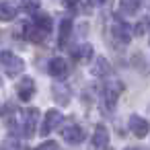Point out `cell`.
<instances>
[{"instance_id": "6da1fadb", "label": "cell", "mask_w": 150, "mask_h": 150, "mask_svg": "<svg viewBox=\"0 0 150 150\" xmlns=\"http://www.w3.org/2000/svg\"><path fill=\"white\" fill-rule=\"evenodd\" d=\"M2 68H4L6 76H17L25 70V64H23L21 58H15L11 52H4L2 54Z\"/></svg>"}, {"instance_id": "7a4b0ae2", "label": "cell", "mask_w": 150, "mask_h": 150, "mask_svg": "<svg viewBox=\"0 0 150 150\" xmlns=\"http://www.w3.org/2000/svg\"><path fill=\"white\" fill-rule=\"evenodd\" d=\"M127 125H129V129H132V134L136 138H146V134L150 132V123L140 115H129Z\"/></svg>"}, {"instance_id": "3957f363", "label": "cell", "mask_w": 150, "mask_h": 150, "mask_svg": "<svg viewBox=\"0 0 150 150\" xmlns=\"http://www.w3.org/2000/svg\"><path fill=\"white\" fill-rule=\"evenodd\" d=\"M60 134H62V138H64L66 142H70V144H80V142L84 140V129L78 127V125H74V123L62 127Z\"/></svg>"}, {"instance_id": "277c9868", "label": "cell", "mask_w": 150, "mask_h": 150, "mask_svg": "<svg viewBox=\"0 0 150 150\" xmlns=\"http://www.w3.org/2000/svg\"><path fill=\"white\" fill-rule=\"evenodd\" d=\"M60 121H62V113H60L58 109H50V111L45 113V119H43V129H41V134H43V136H47L50 132H54V129L60 125Z\"/></svg>"}, {"instance_id": "5b68a950", "label": "cell", "mask_w": 150, "mask_h": 150, "mask_svg": "<svg viewBox=\"0 0 150 150\" xmlns=\"http://www.w3.org/2000/svg\"><path fill=\"white\" fill-rule=\"evenodd\" d=\"M17 93H19V97H21L23 101H29V99L33 97V93H35V82H33L31 78H23V80L17 84Z\"/></svg>"}, {"instance_id": "8992f818", "label": "cell", "mask_w": 150, "mask_h": 150, "mask_svg": "<svg viewBox=\"0 0 150 150\" xmlns=\"http://www.w3.org/2000/svg\"><path fill=\"white\" fill-rule=\"evenodd\" d=\"M37 117H39V111H37V109H29V111H25V121H23L25 136H33V129H35Z\"/></svg>"}, {"instance_id": "52a82bcc", "label": "cell", "mask_w": 150, "mask_h": 150, "mask_svg": "<svg viewBox=\"0 0 150 150\" xmlns=\"http://www.w3.org/2000/svg\"><path fill=\"white\" fill-rule=\"evenodd\" d=\"M47 72L52 76H64L68 72V64L62 60V58H54L50 64H47Z\"/></svg>"}, {"instance_id": "ba28073f", "label": "cell", "mask_w": 150, "mask_h": 150, "mask_svg": "<svg viewBox=\"0 0 150 150\" xmlns=\"http://www.w3.org/2000/svg\"><path fill=\"white\" fill-rule=\"evenodd\" d=\"M45 35H47V33H45V31H41L35 23L25 27V37H27V39H31V41H35V43H41V41L45 39Z\"/></svg>"}, {"instance_id": "9c48e42d", "label": "cell", "mask_w": 150, "mask_h": 150, "mask_svg": "<svg viewBox=\"0 0 150 150\" xmlns=\"http://www.w3.org/2000/svg\"><path fill=\"white\" fill-rule=\"evenodd\" d=\"M107 144H109V134H107V129L103 125H99L95 129V134H93V146L95 148H105Z\"/></svg>"}, {"instance_id": "30bf717a", "label": "cell", "mask_w": 150, "mask_h": 150, "mask_svg": "<svg viewBox=\"0 0 150 150\" xmlns=\"http://www.w3.org/2000/svg\"><path fill=\"white\" fill-rule=\"evenodd\" d=\"M0 15H2V21H11L17 17V6L13 2H2V8H0Z\"/></svg>"}, {"instance_id": "8fae6325", "label": "cell", "mask_w": 150, "mask_h": 150, "mask_svg": "<svg viewBox=\"0 0 150 150\" xmlns=\"http://www.w3.org/2000/svg\"><path fill=\"white\" fill-rule=\"evenodd\" d=\"M140 4H142V0H121V2H119L121 11L127 13V15H134V13L140 8Z\"/></svg>"}, {"instance_id": "7c38bea8", "label": "cell", "mask_w": 150, "mask_h": 150, "mask_svg": "<svg viewBox=\"0 0 150 150\" xmlns=\"http://www.w3.org/2000/svg\"><path fill=\"white\" fill-rule=\"evenodd\" d=\"M35 25H37L41 31H45V33L52 31V19H50L47 15H35Z\"/></svg>"}, {"instance_id": "4fadbf2b", "label": "cell", "mask_w": 150, "mask_h": 150, "mask_svg": "<svg viewBox=\"0 0 150 150\" xmlns=\"http://www.w3.org/2000/svg\"><path fill=\"white\" fill-rule=\"evenodd\" d=\"M113 35H115V37H119L121 41H127V39H129V27L119 23V25H115V27H113Z\"/></svg>"}, {"instance_id": "5bb4252c", "label": "cell", "mask_w": 150, "mask_h": 150, "mask_svg": "<svg viewBox=\"0 0 150 150\" xmlns=\"http://www.w3.org/2000/svg\"><path fill=\"white\" fill-rule=\"evenodd\" d=\"M54 95H56V101L58 103H62V105L68 103V88H64L62 84H56L54 86Z\"/></svg>"}, {"instance_id": "9a60e30c", "label": "cell", "mask_w": 150, "mask_h": 150, "mask_svg": "<svg viewBox=\"0 0 150 150\" xmlns=\"http://www.w3.org/2000/svg\"><path fill=\"white\" fill-rule=\"evenodd\" d=\"M70 29H72V21L70 19L62 21V25H60V43H64L70 37Z\"/></svg>"}, {"instance_id": "2e32d148", "label": "cell", "mask_w": 150, "mask_h": 150, "mask_svg": "<svg viewBox=\"0 0 150 150\" xmlns=\"http://www.w3.org/2000/svg\"><path fill=\"white\" fill-rule=\"evenodd\" d=\"M74 56L80 58V60H91V58H93V47H91L88 43H84V45H80V47L74 52Z\"/></svg>"}, {"instance_id": "e0dca14e", "label": "cell", "mask_w": 150, "mask_h": 150, "mask_svg": "<svg viewBox=\"0 0 150 150\" xmlns=\"http://www.w3.org/2000/svg\"><path fill=\"white\" fill-rule=\"evenodd\" d=\"M93 70H95V74H107V72H109V64H107V60H105V58H97Z\"/></svg>"}, {"instance_id": "ac0fdd59", "label": "cell", "mask_w": 150, "mask_h": 150, "mask_svg": "<svg viewBox=\"0 0 150 150\" xmlns=\"http://www.w3.org/2000/svg\"><path fill=\"white\" fill-rule=\"evenodd\" d=\"M21 6H23L27 13H35V11L39 8V0H23Z\"/></svg>"}, {"instance_id": "d6986e66", "label": "cell", "mask_w": 150, "mask_h": 150, "mask_svg": "<svg viewBox=\"0 0 150 150\" xmlns=\"http://www.w3.org/2000/svg\"><path fill=\"white\" fill-rule=\"evenodd\" d=\"M115 101H117V93L111 91V88H107V91H105V103H107V107L111 109V107L115 105Z\"/></svg>"}, {"instance_id": "ffe728a7", "label": "cell", "mask_w": 150, "mask_h": 150, "mask_svg": "<svg viewBox=\"0 0 150 150\" xmlns=\"http://www.w3.org/2000/svg\"><path fill=\"white\" fill-rule=\"evenodd\" d=\"M37 150H58V144L50 140V142H43L41 146H37Z\"/></svg>"}, {"instance_id": "44dd1931", "label": "cell", "mask_w": 150, "mask_h": 150, "mask_svg": "<svg viewBox=\"0 0 150 150\" xmlns=\"http://www.w3.org/2000/svg\"><path fill=\"white\" fill-rule=\"evenodd\" d=\"M76 2H78V0H66V4H68V6H76Z\"/></svg>"}, {"instance_id": "7402d4cb", "label": "cell", "mask_w": 150, "mask_h": 150, "mask_svg": "<svg viewBox=\"0 0 150 150\" xmlns=\"http://www.w3.org/2000/svg\"><path fill=\"white\" fill-rule=\"evenodd\" d=\"M88 2H91V4H103L105 0H88Z\"/></svg>"}]
</instances>
